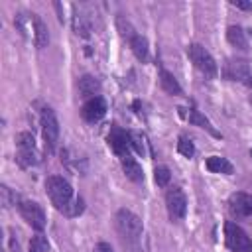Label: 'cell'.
<instances>
[{
    "label": "cell",
    "mask_w": 252,
    "mask_h": 252,
    "mask_svg": "<svg viewBox=\"0 0 252 252\" xmlns=\"http://www.w3.org/2000/svg\"><path fill=\"white\" fill-rule=\"evenodd\" d=\"M45 191L51 199V205L63 213L65 217H77L85 209V201L81 197L73 195V187L69 185L67 179L59 175H51L45 179Z\"/></svg>",
    "instance_id": "cell-1"
},
{
    "label": "cell",
    "mask_w": 252,
    "mask_h": 252,
    "mask_svg": "<svg viewBox=\"0 0 252 252\" xmlns=\"http://www.w3.org/2000/svg\"><path fill=\"white\" fill-rule=\"evenodd\" d=\"M114 226L124 246H136L142 236V220L128 209H120L114 215Z\"/></svg>",
    "instance_id": "cell-2"
},
{
    "label": "cell",
    "mask_w": 252,
    "mask_h": 252,
    "mask_svg": "<svg viewBox=\"0 0 252 252\" xmlns=\"http://www.w3.org/2000/svg\"><path fill=\"white\" fill-rule=\"evenodd\" d=\"M16 148H18V154H16V161L22 165V167H32L39 161V154L35 150V140L30 132H20L16 136Z\"/></svg>",
    "instance_id": "cell-3"
},
{
    "label": "cell",
    "mask_w": 252,
    "mask_h": 252,
    "mask_svg": "<svg viewBox=\"0 0 252 252\" xmlns=\"http://www.w3.org/2000/svg\"><path fill=\"white\" fill-rule=\"evenodd\" d=\"M39 124H41V136H43V142H45V150L53 152L55 146H57V140H59V122H57L55 112L49 106L41 108Z\"/></svg>",
    "instance_id": "cell-4"
},
{
    "label": "cell",
    "mask_w": 252,
    "mask_h": 252,
    "mask_svg": "<svg viewBox=\"0 0 252 252\" xmlns=\"http://www.w3.org/2000/svg\"><path fill=\"white\" fill-rule=\"evenodd\" d=\"M187 55L191 59V63L207 77H217V63L213 59V55L199 43H191L187 47Z\"/></svg>",
    "instance_id": "cell-5"
},
{
    "label": "cell",
    "mask_w": 252,
    "mask_h": 252,
    "mask_svg": "<svg viewBox=\"0 0 252 252\" xmlns=\"http://www.w3.org/2000/svg\"><path fill=\"white\" fill-rule=\"evenodd\" d=\"M224 242L232 252H246L250 246L248 234L232 220H226V224H224Z\"/></svg>",
    "instance_id": "cell-6"
},
{
    "label": "cell",
    "mask_w": 252,
    "mask_h": 252,
    "mask_svg": "<svg viewBox=\"0 0 252 252\" xmlns=\"http://www.w3.org/2000/svg\"><path fill=\"white\" fill-rule=\"evenodd\" d=\"M18 211L22 215V219L35 230H43L45 226V213L43 209L35 203V201H20L18 203Z\"/></svg>",
    "instance_id": "cell-7"
},
{
    "label": "cell",
    "mask_w": 252,
    "mask_h": 252,
    "mask_svg": "<svg viewBox=\"0 0 252 252\" xmlns=\"http://www.w3.org/2000/svg\"><path fill=\"white\" fill-rule=\"evenodd\" d=\"M165 207H167V215L171 220H181L187 211V199H185L183 191L177 187L169 189L165 193Z\"/></svg>",
    "instance_id": "cell-8"
},
{
    "label": "cell",
    "mask_w": 252,
    "mask_h": 252,
    "mask_svg": "<svg viewBox=\"0 0 252 252\" xmlns=\"http://www.w3.org/2000/svg\"><path fill=\"white\" fill-rule=\"evenodd\" d=\"M108 146L112 148V152L116 156H120V159L124 158H130V132L118 128V126H112L110 132H108Z\"/></svg>",
    "instance_id": "cell-9"
},
{
    "label": "cell",
    "mask_w": 252,
    "mask_h": 252,
    "mask_svg": "<svg viewBox=\"0 0 252 252\" xmlns=\"http://www.w3.org/2000/svg\"><path fill=\"white\" fill-rule=\"evenodd\" d=\"M224 77L230 79V81L250 83V77H252L250 61H246V59H228L226 65H224Z\"/></svg>",
    "instance_id": "cell-10"
},
{
    "label": "cell",
    "mask_w": 252,
    "mask_h": 252,
    "mask_svg": "<svg viewBox=\"0 0 252 252\" xmlns=\"http://www.w3.org/2000/svg\"><path fill=\"white\" fill-rule=\"evenodd\" d=\"M228 211L232 217H250L252 215V195L248 193H232L228 199Z\"/></svg>",
    "instance_id": "cell-11"
},
{
    "label": "cell",
    "mask_w": 252,
    "mask_h": 252,
    "mask_svg": "<svg viewBox=\"0 0 252 252\" xmlns=\"http://www.w3.org/2000/svg\"><path fill=\"white\" fill-rule=\"evenodd\" d=\"M106 114V100L102 96H93L89 98L83 108H81V116L87 120V122H98L102 116Z\"/></svg>",
    "instance_id": "cell-12"
},
{
    "label": "cell",
    "mask_w": 252,
    "mask_h": 252,
    "mask_svg": "<svg viewBox=\"0 0 252 252\" xmlns=\"http://www.w3.org/2000/svg\"><path fill=\"white\" fill-rule=\"evenodd\" d=\"M32 26H33V41L37 49H43L49 43V32L47 26L43 24V20L37 14H32Z\"/></svg>",
    "instance_id": "cell-13"
},
{
    "label": "cell",
    "mask_w": 252,
    "mask_h": 252,
    "mask_svg": "<svg viewBox=\"0 0 252 252\" xmlns=\"http://www.w3.org/2000/svg\"><path fill=\"white\" fill-rule=\"evenodd\" d=\"M77 87H79L81 96H85V98L98 96V91H100V83H98V79L93 77V75H83V77L79 79Z\"/></svg>",
    "instance_id": "cell-14"
},
{
    "label": "cell",
    "mask_w": 252,
    "mask_h": 252,
    "mask_svg": "<svg viewBox=\"0 0 252 252\" xmlns=\"http://www.w3.org/2000/svg\"><path fill=\"white\" fill-rule=\"evenodd\" d=\"M205 163H207V169L213 171V173H226V175H230L234 171L232 163L226 158H220V156H211V158H207Z\"/></svg>",
    "instance_id": "cell-15"
},
{
    "label": "cell",
    "mask_w": 252,
    "mask_h": 252,
    "mask_svg": "<svg viewBox=\"0 0 252 252\" xmlns=\"http://www.w3.org/2000/svg\"><path fill=\"white\" fill-rule=\"evenodd\" d=\"M120 163H122V171L126 173L128 179H132V181H136V183L144 181L142 165H140L136 159H132V158H124V159H120Z\"/></svg>",
    "instance_id": "cell-16"
},
{
    "label": "cell",
    "mask_w": 252,
    "mask_h": 252,
    "mask_svg": "<svg viewBox=\"0 0 252 252\" xmlns=\"http://www.w3.org/2000/svg\"><path fill=\"white\" fill-rule=\"evenodd\" d=\"M226 39L230 41V45L238 47V49H248V39H246V33L240 26H228L226 30Z\"/></svg>",
    "instance_id": "cell-17"
},
{
    "label": "cell",
    "mask_w": 252,
    "mask_h": 252,
    "mask_svg": "<svg viewBox=\"0 0 252 252\" xmlns=\"http://www.w3.org/2000/svg\"><path fill=\"white\" fill-rule=\"evenodd\" d=\"M159 85H161V89H163L165 93H169V94H181V93H183V89H181V85L177 83V79H175L169 71H165V69L159 71Z\"/></svg>",
    "instance_id": "cell-18"
},
{
    "label": "cell",
    "mask_w": 252,
    "mask_h": 252,
    "mask_svg": "<svg viewBox=\"0 0 252 252\" xmlns=\"http://www.w3.org/2000/svg\"><path fill=\"white\" fill-rule=\"evenodd\" d=\"M185 118H187L191 124H195V126H199V128H205V130H207V132H211L213 136L220 138V134H219V132L213 128V124H211V122H209V120H207V118H205V116H203L199 110H195V108H189V112L185 114Z\"/></svg>",
    "instance_id": "cell-19"
},
{
    "label": "cell",
    "mask_w": 252,
    "mask_h": 252,
    "mask_svg": "<svg viewBox=\"0 0 252 252\" xmlns=\"http://www.w3.org/2000/svg\"><path fill=\"white\" fill-rule=\"evenodd\" d=\"M130 47H132L134 55H136L140 61H148V53H150V49H148V39H146V37H142V35L132 37Z\"/></svg>",
    "instance_id": "cell-20"
},
{
    "label": "cell",
    "mask_w": 252,
    "mask_h": 252,
    "mask_svg": "<svg viewBox=\"0 0 252 252\" xmlns=\"http://www.w3.org/2000/svg\"><path fill=\"white\" fill-rule=\"evenodd\" d=\"M154 179H156V183H158L159 187H165V185L169 183V179H171V171H169V167H165V165H158V167L154 169Z\"/></svg>",
    "instance_id": "cell-21"
},
{
    "label": "cell",
    "mask_w": 252,
    "mask_h": 252,
    "mask_svg": "<svg viewBox=\"0 0 252 252\" xmlns=\"http://www.w3.org/2000/svg\"><path fill=\"white\" fill-rule=\"evenodd\" d=\"M47 248H49V242H47V238L43 234L32 236V240H30V252H47Z\"/></svg>",
    "instance_id": "cell-22"
},
{
    "label": "cell",
    "mask_w": 252,
    "mask_h": 252,
    "mask_svg": "<svg viewBox=\"0 0 252 252\" xmlns=\"http://www.w3.org/2000/svg\"><path fill=\"white\" fill-rule=\"evenodd\" d=\"M73 28H75V33H77V35H83V37H87L89 32H91V26L87 24L85 16H81V14L75 16V20H73Z\"/></svg>",
    "instance_id": "cell-23"
},
{
    "label": "cell",
    "mask_w": 252,
    "mask_h": 252,
    "mask_svg": "<svg viewBox=\"0 0 252 252\" xmlns=\"http://www.w3.org/2000/svg\"><path fill=\"white\" fill-rule=\"evenodd\" d=\"M116 24H118V30H120V35H122V37H126L128 41H132V37H136V35H138V33L134 32V28L130 26V22H128V20H124L122 16H120V18L116 20Z\"/></svg>",
    "instance_id": "cell-24"
},
{
    "label": "cell",
    "mask_w": 252,
    "mask_h": 252,
    "mask_svg": "<svg viewBox=\"0 0 252 252\" xmlns=\"http://www.w3.org/2000/svg\"><path fill=\"white\" fill-rule=\"evenodd\" d=\"M130 144H132L136 154H140V156L146 154V142H144V136L140 132H130Z\"/></svg>",
    "instance_id": "cell-25"
},
{
    "label": "cell",
    "mask_w": 252,
    "mask_h": 252,
    "mask_svg": "<svg viewBox=\"0 0 252 252\" xmlns=\"http://www.w3.org/2000/svg\"><path fill=\"white\" fill-rule=\"evenodd\" d=\"M177 152H179L181 156H185V158H191V156L195 154V146H193V142H191L189 138L181 136L179 142H177Z\"/></svg>",
    "instance_id": "cell-26"
},
{
    "label": "cell",
    "mask_w": 252,
    "mask_h": 252,
    "mask_svg": "<svg viewBox=\"0 0 252 252\" xmlns=\"http://www.w3.org/2000/svg\"><path fill=\"white\" fill-rule=\"evenodd\" d=\"M0 193H2V205H4V207H10V205H12V201L16 203V199H18V197H16V193H12L6 185H2V187H0Z\"/></svg>",
    "instance_id": "cell-27"
},
{
    "label": "cell",
    "mask_w": 252,
    "mask_h": 252,
    "mask_svg": "<svg viewBox=\"0 0 252 252\" xmlns=\"http://www.w3.org/2000/svg\"><path fill=\"white\" fill-rule=\"evenodd\" d=\"M230 4H232L234 8H238V10H246V12H248V10H252V4H250V2H242V0H232Z\"/></svg>",
    "instance_id": "cell-28"
},
{
    "label": "cell",
    "mask_w": 252,
    "mask_h": 252,
    "mask_svg": "<svg viewBox=\"0 0 252 252\" xmlns=\"http://www.w3.org/2000/svg\"><path fill=\"white\" fill-rule=\"evenodd\" d=\"M93 252H114V250H112V246H110L108 242H98V244L93 248Z\"/></svg>",
    "instance_id": "cell-29"
},
{
    "label": "cell",
    "mask_w": 252,
    "mask_h": 252,
    "mask_svg": "<svg viewBox=\"0 0 252 252\" xmlns=\"http://www.w3.org/2000/svg\"><path fill=\"white\" fill-rule=\"evenodd\" d=\"M246 252H252V242H250V246H248V250Z\"/></svg>",
    "instance_id": "cell-30"
}]
</instances>
